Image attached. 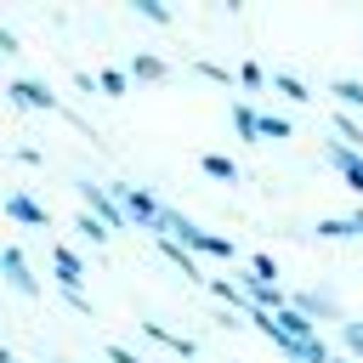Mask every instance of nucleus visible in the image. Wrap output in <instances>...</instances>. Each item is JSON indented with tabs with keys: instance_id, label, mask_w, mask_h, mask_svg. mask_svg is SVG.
Segmentation results:
<instances>
[{
	"instance_id": "obj_5",
	"label": "nucleus",
	"mask_w": 363,
	"mask_h": 363,
	"mask_svg": "<svg viewBox=\"0 0 363 363\" xmlns=\"http://www.w3.org/2000/svg\"><path fill=\"white\" fill-rule=\"evenodd\" d=\"M0 278H6L23 301H34V295H40V272L28 267V255H23L17 244H0Z\"/></svg>"
},
{
	"instance_id": "obj_21",
	"label": "nucleus",
	"mask_w": 363,
	"mask_h": 363,
	"mask_svg": "<svg viewBox=\"0 0 363 363\" xmlns=\"http://www.w3.org/2000/svg\"><path fill=\"white\" fill-rule=\"evenodd\" d=\"M244 272H250V284H278V261H272V255H267V250H255V255H250V267H244Z\"/></svg>"
},
{
	"instance_id": "obj_11",
	"label": "nucleus",
	"mask_w": 363,
	"mask_h": 363,
	"mask_svg": "<svg viewBox=\"0 0 363 363\" xmlns=\"http://www.w3.org/2000/svg\"><path fill=\"white\" fill-rule=\"evenodd\" d=\"M136 85H164L170 79V62L159 57V51H130V68H125Z\"/></svg>"
},
{
	"instance_id": "obj_28",
	"label": "nucleus",
	"mask_w": 363,
	"mask_h": 363,
	"mask_svg": "<svg viewBox=\"0 0 363 363\" xmlns=\"http://www.w3.org/2000/svg\"><path fill=\"white\" fill-rule=\"evenodd\" d=\"M108 363H142L130 346H119V340H108Z\"/></svg>"
},
{
	"instance_id": "obj_22",
	"label": "nucleus",
	"mask_w": 363,
	"mask_h": 363,
	"mask_svg": "<svg viewBox=\"0 0 363 363\" xmlns=\"http://www.w3.org/2000/svg\"><path fill=\"white\" fill-rule=\"evenodd\" d=\"M130 11H136V17H147V23H159V28H170V17H176L164 0H130Z\"/></svg>"
},
{
	"instance_id": "obj_31",
	"label": "nucleus",
	"mask_w": 363,
	"mask_h": 363,
	"mask_svg": "<svg viewBox=\"0 0 363 363\" xmlns=\"http://www.w3.org/2000/svg\"><path fill=\"white\" fill-rule=\"evenodd\" d=\"M0 363H23V357H17V352H11L6 340H0Z\"/></svg>"
},
{
	"instance_id": "obj_23",
	"label": "nucleus",
	"mask_w": 363,
	"mask_h": 363,
	"mask_svg": "<svg viewBox=\"0 0 363 363\" xmlns=\"http://www.w3.org/2000/svg\"><path fill=\"white\" fill-rule=\"evenodd\" d=\"M233 79H238V85H244V91H267V68H261V62H255V57H244V62H238V74H233Z\"/></svg>"
},
{
	"instance_id": "obj_20",
	"label": "nucleus",
	"mask_w": 363,
	"mask_h": 363,
	"mask_svg": "<svg viewBox=\"0 0 363 363\" xmlns=\"http://www.w3.org/2000/svg\"><path fill=\"white\" fill-rule=\"evenodd\" d=\"M199 170L216 176V182H238V164H233L227 153H199Z\"/></svg>"
},
{
	"instance_id": "obj_14",
	"label": "nucleus",
	"mask_w": 363,
	"mask_h": 363,
	"mask_svg": "<svg viewBox=\"0 0 363 363\" xmlns=\"http://www.w3.org/2000/svg\"><path fill=\"white\" fill-rule=\"evenodd\" d=\"M227 113H233V130H238L244 142H255V136H261V108H255V102H244V96H238Z\"/></svg>"
},
{
	"instance_id": "obj_25",
	"label": "nucleus",
	"mask_w": 363,
	"mask_h": 363,
	"mask_svg": "<svg viewBox=\"0 0 363 363\" xmlns=\"http://www.w3.org/2000/svg\"><path fill=\"white\" fill-rule=\"evenodd\" d=\"M261 136H272V142H278V136H295V125H289L284 113H267V108H261Z\"/></svg>"
},
{
	"instance_id": "obj_24",
	"label": "nucleus",
	"mask_w": 363,
	"mask_h": 363,
	"mask_svg": "<svg viewBox=\"0 0 363 363\" xmlns=\"http://www.w3.org/2000/svg\"><path fill=\"white\" fill-rule=\"evenodd\" d=\"M74 233H79V238H85V244H108V227H102V221H96V216H85V210H79V216H74Z\"/></svg>"
},
{
	"instance_id": "obj_32",
	"label": "nucleus",
	"mask_w": 363,
	"mask_h": 363,
	"mask_svg": "<svg viewBox=\"0 0 363 363\" xmlns=\"http://www.w3.org/2000/svg\"><path fill=\"white\" fill-rule=\"evenodd\" d=\"M329 363H352V357H340V352H335V357H329Z\"/></svg>"
},
{
	"instance_id": "obj_27",
	"label": "nucleus",
	"mask_w": 363,
	"mask_h": 363,
	"mask_svg": "<svg viewBox=\"0 0 363 363\" xmlns=\"http://www.w3.org/2000/svg\"><path fill=\"white\" fill-rule=\"evenodd\" d=\"M11 153H17V164H40V159H45V153H40V147H34V142H17V147H11Z\"/></svg>"
},
{
	"instance_id": "obj_33",
	"label": "nucleus",
	"mask_w": 363,
	"mask_h": 363,
	"mask_svg": "<svg viewBox=\"0 0 363 363\" xmlns=\"http://www.w3.org/2000/svg\"><path fill=\"white\" fill-rule=\"evenodd\" d=\"M51 363H74V357H51Z\"/></svg>"
},
{
	"instance_id": "obj_12",
	"label": "nucleus",
	"mask_w": 363,
	"mask_h": 363,
	"mask_svg": "<svg viewBox=\"0 0 363 363\" xmlns=\"http://www.w3.org/2000/svg\"><path fill=\"white\" fill-rule=\"evenodd\" d=\"M312 233H318V238H329V244L363 238V210H352V216H323V221H312Z\"/></svg>"
},
{
	"instance_id": "obj_18",
	"label": "nucleus",
	"mask_w": 363,
	"mask_h": 363,
	"mask_svg": "<svg viewBox=\"0 0 363 363\" xmlns=\"http://www.w3.org/2000/svg\"><path fill=\"white\" fill-rule=\"evenodd\" d=\"M340 357L363 363V318H340Z\"/></svg>"
},
{
	"instance_id": "obj_13",
	"label": "nucleus",
	"mask_w": 363,
	"mask_h": 363,
	"mask_svg": "<svg viewBox=\"0 0 363 363\" xmlns=\"http://www.w3.org/2000/svg\"><path fill=\"white\" fill-rule=\"evenodd\" d=\"M329 91H335V108H340V113H363V79H357V74H335Z\"/></svg>"
},
{
	"instance_id": "obj_7",
	"label": "nucleus",
	"mask_w": 363,
	"mask_h": 363,
	"mask_svg": "<svg viewBox=\"0 0 363 363\" xmlns=\"http://www.w3.org/2000/svg\"><path fill=\"white\" fill-rule=\"evenodd\" d=\"M289 306H295L301 318H312V323H323V318H340V301H335L329 289H289Z\"/></svg>"
},
{
	"instance_id": "obj_2",
	"label": "nucleus",
	"mask_w": 363,
	"mask_h": 363,
	"mask_svg": "<svg viewBox=\"0 0 363 363\" xmlns=\"http://www.w3.org/2000/svg\"><path fill=\"white\" fill-rule=\"evenodd\" d=\"M108 193L119 199V210H125V221H130V227H147V233H159V199H153L142 182H113Z\"/></svg>"
},
{
	"instance_id": "obj_26",
	"label": "nucleus",
	"mask_w": 363,
	"mask_h": 363,
	"mask_svg": "<svg viewBox=\"0 0 363 363\" xmlns=\"http://www.w3.org/2000/svg\"><path fill=\"white\" fill-rule=\"evenodd\" d=\"M199 74H204V79H216V85H233V74H227L221 62H204V57H199Z\"/></svg>"
},
{
	"instance_id": "obj_17",
	"label": "nucleus",
	"mask_w": 363,
	"mask_h": 363,
	"mask_svg": "<svg viewBox=\"0 0 363 363\" xmlns=\"http://www.w3.org/2000/svg\"><path fill=\"white\" fill-rule=\"evenodd\" d=\"M329 130H335V142H340V147H357V153H363V119H352V113H340V108H335Z\"/></svg>"
},
{
	"instance_id": "obj_19",
	"label": "nucleus",
	"mask_w": 363,
	"mask_h": 363,
	"mask_svg": "<svg viewBox=\"0 0 363 363\" xmlns=\"http://www.w3.org/2000/svg\"><path fill=\"white\" fill-rule=\"evenodd\" d=\"M96 91H102V96H125V91H130V74L108 62V68H96Z\"/></svg>"
},
{
	"instance_id": "obj_6",
	"label": "nucleus",
	"mask_w": 363,
	"mask_h": 363,
	"mask_svg": "<svg viewBox=\"0 0 363 363\" xmlns=\"http://www.w3.org/2000/svg\"><path fill=\"white\" fill-rule=\"evenodd\" d=\"M51 278H57V289L62 295H74V289H85V261L74 255V244H51Z\"/></svg>"
},
{
	"instance_id": "obj_30",
	"label": "nucleus",
	"mask_w": 363,
	"mask_h": 363,
	"mask_svg": "<svg viewBox=\"0 0 363 363\" xmlns=\"http://www.w3.org/2000/svg\"><path fill=\"white\" fill-rule=\"evenodd\" d=\"M17 51H23V45H17V34H11V28H0V57H17Z\"/></svg>"
},
{
	"instance_id": "obj_4",
	"label": "nucleus",
	"mask_w": 363,
	"mask_h": 363,
	"mask_svg": "<svg viewBox=\"0 0 363 363\" xmlns=\"http://www.w3.org/2000/svg\"><path fill=\"white\" fill-rule=\"evenodd\" d=\"M6 96H11L17 108H28V113H62V96H57L45 79H34V74H17V79L6 85Z\"/></svg>"
},
{
	"instance_id": "obj_8",
	"label": "nucleus",
	"mask_w": 363,
	"mask_h": 363,
	"mask_svg": "<svg viewBox=\"0 0 363 363\" xmlns=\"http://www.w3.org/2000/svg\"><path fill=\"white\" fill-rule=\"evenodd\" d=\"M323 153H329L335 176H340V182H346L352 193H363V153H357V147H340L335 136H329V147H323Z\"/></svg>"
},
{
	"instance_id": "obj_16",
	"label": "nucleus",
	"mask_w": 363,
	"mask_h": 363,
	"mask_svg": "<svg viewBox=\"0 0 363 363\" xmlns=\"http://www.w3.org/2000/svg\"><path fill=\"white\" fill-rule=\"evenodd\" d=\"M267 91H278V96H289V102H306V96H312V91H306V79H301V74H289V68L267 74Z\"/></svg>"
},
{
	"instance_id": "obj_10",
	"label": "nucleus",
	"mask_w": 363,
	"mask_h": 363,
	"mask_svg": "<svg viewBox=\"0 0 363 363\" xmlns=\"http://www.w3.org/2000/svg\"><path fill=\"white\" fill-rule=\"evenodd\" d=\"M142 335L153 340V346H164V352H176V357H199V340H187V335H176L170 323H159V318H142Z\"/></svg>"
},
{
	"instance_id": "obj_29",
	"label": "nucleus",
	"mask_w": 363,
	"mask_h": 363,
	"mask_svg": "<svg viewBox=\"0 0 363 363\" xmlns=\"http://www.w3.org/2000/svg\"><path fill=\"white\" fill-rule=\"evenodd\" d=\"M62 301H68V306H74L79 318H91V301H85V289H74V295H62Z\"/></svg>"
},
{
	"instance_id": "obj_3",
	"label": "nucleus",
	"mask_w": 363,
	"mask_h": 363,
	"mask_svg": "<svg viewBox=\"0 0 363 363\" xmlns=\"http://www.w3.org/2000/svg\"><path fill=\"white\" fill-rule=\"evenodd\" d=\"M74 193H79V204H85V216H96V221H102L108 233H119V227H130V221H125V210H119V199H113V193H108L102 182H85V176H79V182H74Z\"/></svg>"
},
{
	"instance_id": "obj_1",
	"label": "nucleus",
	"mask_w": 363,
	"mask_h": 363,
	"mask_svg": "<svg viewBox=\"0 0 363 363\" xmlns=\"http://www.w3.org/2000/svg\"><path fill=\"white\" fill-rule=\"evenodd\" d=\"M153 238L182 244L193 261H204V255H210V261H238V250H233V238H227V233H204V227H199V221H187L176 204H159V233H153Z\"/></svg>"
},
{
	"instance_id": "obj_15",
	"label": "nucleus",
	"mask_w": 363,
	"mask_h": 363,
	"mask_svg": "<svg viewBox=\"0 0 363 363\" xmlns=\"http://www.w3.org/2000/svg\"><path fill=\"white\" fill-rule=\"evenodd\" d=\"M153 244H159V255H164V261H170V267H176L182 278H193V284H204V272H199V261H193V255H187L182 244H170V238H153Z\"/></svg>"
},
{
	"instance_id": "obj_9",
	"label": "nucleus",
	"mask_w": 363,
	"mask_h": 363,
	"mask_svg": "<svg viewBox=\"0 0 363 363\" xmlns=\"http://www.w3.org/2000/svg\"><path fill=\"white\" fill-rule=\"evenodd\" d=\"M6 216H11L17 227H45V221H51V210H45L34 193H23V187H17V193H6Z\"/></svg>"
}]
</instances>
